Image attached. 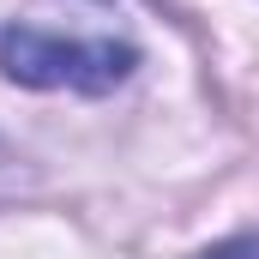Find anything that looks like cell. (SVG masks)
<instances>
[{
  "instance_id": "obj_2",
  "label": "cell",
  "mask_w": 259,
  "mask_h": 259,
  "mask_svg": "<svg viewBox=\"0 0 259 259\" xmlns=\"http://www.w3.org/2000/svg\"><path fill=\"white\" fill-rule=\"evenodd\" d=\"M205 259H259V241H229V247H217Z\"/></svg>"
},
{
  "instance_id": "obj_1",
  "label": "cell",
  "mask_w": 259,
  "mask_h": 259,
  "mask_svg": "<svg viewBox=\"0 0 259 259\" xmlns=\"http://www.w3.org/2000/svg\"><path fill=\"white\" fill-rule=\"evenodd\" d=\"M0 66H6L12 84H30V91L103 97L139 66V49L115 42V36H49L36 24H12L0 36Z\"/></svg>"
}]
</instances>
